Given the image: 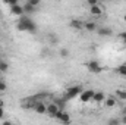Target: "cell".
Instances as JSON below:
<instances>
[{
    "label": "cell",
    "instance_id": "1",
    "mask_svg": "<svg viewBox=\"0 0 126 125\" xmlns=\"http://www.w3.org/2000/svg\"><path fill=\"white\" fill-rule=\"evenodd\" d=\"M19 31H27V32H35L37 31V24L28 16H21V19L16 24Z\"/></svg>",
    "mask_w": 126,
    "mask_h": 125
},
{
    "label": "cell",
    "instance_id": "2",
    "mask_svg": "<svg viewBox=\"0 0 126 125\" xmlns=\"http://www.w3.org/2000/svg\"><path fill=\"white\" fill-rule=\"evenodd\" d=\"M84 90H82V87L81 85H73V87H70V88H67V91H66V100H70V99H75L76 96H81Z\"/></svg>",
    "mask_w": 126,
    "mask_h": 125
},
{
    "label": "cell",
    "instance_id": "3",
    "mask_svg": "<svg viewBox=\"0 0 126 125\" xmlns=\"http://www.w3.org/2000/svg\"><path fill=\"white\" fill-rule=\"evenodd\" d=\"M87 69L91 74H100L103 71V66L100 65L98 61H90V62H87Z\"/></svg>",
    "mask_w": 126,
    "mask_h": 125
},
{
    "label": "cell",
    "instance_id": "4",
    "mask_svg": "<svg viewBox=\"0 0 126 125\" xmlns=\"http://www.w3.org/2000/svg\"><path fill=\"white\" fill-rule=\"evenodd\" d=\"M54 118H56L57 121H60L62 124H64V125L70 124V115H69L67 112H64V110H59V112L56 113Z\"/></svg>",
    "mask_w": 126,
    "mask_h": 125
},
{
    "label": "cell",
    "instance_id": "5",
    "mask_svg": "<svg viewBox=\"0 0 126 125\" xmlns=\"http://www.w3.org/2000/svg\"><path fill=\"white\" fill-rule=\"evenodd\" d=\"M94 93L95 91H93V90H85V91H82L81 96H79L81 102H82V103H88V102H91L93 97H94Z\"/></svg>",
    "mask_w": 126,
    "mask_h": 125
},
{
    "label": "cell",
    "instance_id": "6",
    "mask_svg": "<svg viewBox=\"0 0 126 125\" xmlns=\"http://www.w3.org/2000/svg\"><path fill=\"white\" fill-rule=\"evenodd\" d=\"M34 110L37 112V113H40V115H43V113H47V104L41 100V102H35L34 103Z\"/></svg>",
    "mask_w": 126,
    "mask_h": 125
},
{
    "label": "cell",
    "instance_id": "7",
    "mask_svg": "<svg viewBox=\"0 0 126 125\" xmlns=\"http://www.w3.org/2000/svg\"><path fill=\"white\" fill-rule=\"evenodd\" d=\"M10 13L12 15H16V16H24V7L18 3V4H15V6L10 7Z\"/></svg>",
    "mask_w": 126,
    "mask_h": 125
},
{
    "label": "cell",
    "instance_id": "8",
    "mask_svg": "<svg viewBox=\"0 0 126 125\" xmlns=\"http://www.w3.org/2000/svg\"><path fill=\"white\" fill-rule=\"evenodd\" d=\"M97 32H98V35H101V37H109V35L113 34V30L109 28V27H100V28H97Z\"/></svg>",
    "mask_w": 126,
    "mask_h": 125
},
{
    "label": "cell",
    "instance_id": "9",
    "mask_svg": "<svg viewBox=\"0 0 126 125\" xmlns=\"http://www.w3.org/2000/svg\"><path fill=\"white\" fill-rule=\"evenodd\" d=\"M59 110H60V109H59V107H57L54 103H50V104H47V113H48L51 118H54V116H56V113H57Z\"/></svg>",
    "mask_w": 126,
    "mask_h": 125
},
{
    "label": "cell",
    "instance_id": "10",
    "mask_svg": "<svg viewBox=\"0 0 126 125\" xmlns=\"http://www.w3.org/2000/svg\"><path fill=\"white\" fill-rule=\"evenodd\" d=\"M69 25H70L72 28H75V30H82V28H84V22H82L81 19H72V21L69 22Z\"/></svg>",
    "mask_w": 126,
    "mask_h": 125
},
{
    "label": "cell",
    "instance_id": "11",
    "mask_svg": "<svg viewBox=\"0 0 126 125\" xmlns=\"http://www.w3.org/2000/svg\"><path fill=\"white\" fill-rule=\"evenodd\" d=\"M84 28L87 30V31H97V24H95L94 21H87V22H84Z\"/></svg>",
    "mask_w": 126,
    "mask_h": 125
},
{
    "label": "cell",
    "instance_id": "12",
    "mask_svg": "<svg viewBox=\"0 0 126 125\" xmlns=\"http://www.w3.org/2000/svg\"><path fill=\"white\" fill-rule=\"evenodd\" d=\"M93 100H94L95 103H101V102H104V100H106V94L103 93V91H95Z\"/></svg>",
    "mask_w": 126,
    "mask_h": 125
},
{
    "label": "cell",
    "instance_id": "13",
    "mask_svg": "<svg viewBox=\"0 0 126 125\" xmlns=\"http://www.w3.org/2000/svg\"><path fill=\"white\" fill-rule=\"evenodd\" d=\"M90 12H91V15H94V16H100V15L103 13V7H101L100 4H97V6L90 7Z\"/></svg>",
    "mask_w": 126,
    "mask_h": 125
},
{
    "label": "cell",
    "instance_id": "14",
    "mask_svg": "<svg viewBox=\"0 0 126 125\" xmlns=\"http://www.w3.org/2000/svg\"><path fill=\"white\" fill-rule=\"evenodd\" d=\"M104 104H106L107 107H113V106H116V97H113V96H109V97H106V100H104Z\"/></svg>",
    "mask_w": 126,
    "mask_h": 125
},
{
    "label": "cell",
    "instance_id": "15",
    "mask_svg": "<svg viewBox=\"0 0 126 125\" xmlns=\"http://www.w3.org/2000/svg\"><path fill=\"white\" fill-rule=\"evenodd\" d=\"M116 72H117L119 75H122V77H125V78H126V63L119 65V66L116 68Z\"/></svg>",
    "mask_w": 126,
    "mask_h": 125
},
{
    "label": "cell",
    "instance_id": "16",
    "mask_svg": "<svg viewBox=\"0 0 126 125\" xmlns=\"http://www.w3.org/2000/svg\"><path fill=\"white\" fill-rule=\"evenodd\" d=\"M116 97L120 100H126V90H122V88L116 90Z\"/></svg>",
    "mask_w": 126,
    "mask_h": 125
},
{
    "label": "cell",
    "instance_id": "17",
    "mask_svg": "<svg viewBox=\"0 0 126 125\" xmlns=\"http://www.w3.org/2000/svg\"><path fill=\"white\" fill-rule=\"evenodd\" d=\"M7 69H9V63L3 59V61H1V63H0V72H6Z\"/></svg>",
    "mask_w": 126,
    "mask_h": 125
},
{
    "label": "cell",
    "instance_id": "18",
    "mask_svg": "<svg viewBox=\"0 0 126 125\" xmlns=\"http://www.w3.org/2000/svg\"><path fill=\"white\" fill-rule=\"evenodd\" d=\"M22 7H24V12H28V13H32V12H34V9H35V7H32L28 1H27V3H25Z\"/></svg>",
    "mask_w": 126,
    "mask_h": 125
},
{
    "label": "cell",
    "instance_id": "19",
    "mask_svg": "<svg viewBox=\"0 0 126 125\" xmlns=\"http://www.w3.org/2000/svg\"><path fill=\"white\" fill-rule=\"evenodd\" d=\"M107 125H122V124H120V119L119 118H111V119H109Z\"/></svg>",
    "mask_w": 126,
    "mask_h": 125
},
{
    "label": "cell",
    "instance_id": "20",
    "mask_svg": "<svg viewBox=\"0 0 126 125\" xmlns=\"http://www.w3.org/2000/svg\"><path fill=\"white\" fill-rule=\"evenodd\" d=\"M59 53H60V56H62V58H67V56H69V50H67L66 47L60 49V52H59Z\"/></svg>",
    "mask_w": 126,
    "mask_h": 125
},
{
    "label": "cell",
    "instance_id": "21",
    "mask_svg": "<svg viewBox=\"0 0 126 125\" xmlns=\"http://www.w3.org/2000/svg\"><path fill=\"white\" fill-rule=\"evenodd\" d=\"M6 88H7V85H6V83H3V81H0V93H4V91H6Z\"/></svg>",
    "mask_w": 126,
    "mask_h": 125
},
{
    "label": "cell",
    "instance_id": "22",
    "mask_svg": "<svg viewBox=\"0 0 126 125\" xmlns=\"http://www.w3.org/2000/svg\"><path fill=\"white\" fill-rule=\"evenodd\" d=\"M28 3H30V4H31L32 7H37V6H38V4H40V0H30V1H28Z\"/></svg>",
    "mask_w": 126,
    "mask_h": 125
},
{
    "label": "cell",
    "instance_id": "23",
    "mask_svg": "<svg viewBox=\"0 0 126 125\" xmlns=\"http://www.w3.org/2000/svg\"><path fill=\"white\" fill-rule=\"evenodd\" d=\"M48 40H50L51 43H57V37H56V34H50V37H48Z\"/></svg>",
    "mask_w": 126,
    "mask_h": 125
},
{
    "label": "cell",
    "instance_id": "24",
    "mask_svg": "<svg viewBox=\"0 0 126 125\" xmlns=\"http://www.w3.org/2000/svg\"><path fill=\"white\" fill-rule=\"evenodd\" d=\"M87 3H88V4H90L91 7H93V6H97V4H98V1H97V0H87Z\"/></svg>",
    "mask_w": 126,
    "mask_h": 125
},
{
    "label": "cell",
    "instance_id": "25",
    "mask_svg": "<svg viewBox=\"0 0 126 125\" xmlns=\"http://www.w3.org/2000/svg\"><path fill=\"white\" fill-rule=\"evenodd\" d=\"M6 3H7V4H9L10 7H12V6H15V4H18V0H7Z\"/></svg>",
    "mask_w": 126,
    "mask_h": 125
},
{
    "label": "cell",
    "instance_id": "26",
    "mask_svg": "<svg viewBox=\"0 0 126 125\" xmlns=\"http://www.w3.org/2000/svg\"><path fill=\"white\" fill-rule=\"evenodd\" d=\"M119 37H120V38H122V40H126V31L120 32V34H119Z\"/></svg>",
    "mask_w": 126,
    "mask_h": 125
},
{
    "label": "cell",
    "instance_id": "27",
    "mask_svg": "<svg viewBox=\"0 0 126 125\" xmlns=\"http://www.w3.org/2000/svg\"><path fill=\"white\" fill-rule=\"evenodd\" d=\"M120 124H122V125H126V115H123V116H122V119H120Z\"/></svg>",
    "mask_w": 126,
    "mask_h": 125
},
{
    "label": "cell",
    "instance_id": "28",
    "mask_svg": "<svg viewBox=\"0 0 126 125\" xmlns=\"http://www.w3.org/2000/svg\"><path fill=\"white\" fill-rule=\"evenodd\" d=\"M3 116H4V109H3V107H0V119H1Z\"/></svg>",
    "mask_w": 126,
    "mask_h": 125
},
{
    "label": "cell",
    "instance_id": "29",
    "mask_svg": "<svg viewBox=\"0 0 126 125\" xmlns=\"http://www.w3.org/2000/svg\"><path fill=\"white\" fill-rule=\"evenodd\" d=\"M1 125H13V124H12L10 121H4V122H3V124H1Z\"/></svg>",
    "mask_w": 126,
    "mask_h": 125
},
{
    "label": "cell",
    "instance_id": "30",
    "mask_svg": "<svg viewBox=\"0 0 126 125\" xmlns=\"http://www.w3.org/2000/svg\"><path fill=\"white\" fill-rule=\"evenodd\" d=\"M3 106H4V102H3V100L0 99V107H3Z\"/></svg>",
    "mask_w": 126,
    "mask_h": 125
},
{
    "label": "cell",
    "instance_id": "31",
    "mask_svg": "<svg viewBox=\"0 0 126 125\" xmlns=\"http://www.w3.org/2000/svg\"><path fill=\"white\" fill-rule=\"evenodd\" d=\"M123 21H125V22H126V13H125V16H123Z\"/></svg>",
    "mask_w": 126,
    "mask_h": 125
},
{
    "label": "cell",
    "instance_id": "32",
    "mask_svg": "<svg viewBox=\"0 0 126 125\" xmlns=\"http://www.w3.org/2000/svg\"><path fill=\"white\" fill-rule=\"evenodd\" d=\"M123 44H125V46H126V40H123Z\"/></svg>",
    "mask_w": 126,
    "mask_h": 125
},
{
    "label": "cell",
    "instance_id": "33",
    "mask_svg": "<svg viewBox=\"0 0 126 125\" xmlns=\"http://www.w3.org/2000/svg\"><path fill=\"white\" fill-rule=\"evenodd\" d=\"M1 61H3V58H0V63H1Z\"/></svg>",
    "mask_w": 126,
    "mask_h": 125
},
{
    "label": "cell",
    "instance_id": "34",
    "mask_svg": "<svg viewBox=\"0 0 126 125\" xmlns=\"http://www.w3.org/2000/svg\"><path fill=\"white\" fill-rule=\"evenodd\" d=\"M0 75H1V72H0Z\"/></svg>",
    "mask_w": 126,
    "mask_h": 125
}]
</instances>
